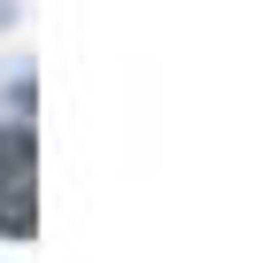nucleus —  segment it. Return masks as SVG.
<instances>
[{
	"mask_svg": "<svg viewBox=\"0 0 255 263\" xmlns=\"http://www.w3.org/2000/svg\"><path fill=\"white\" fill-rule=\"evenodd\" d=\"M0 232H31V140L0 132Z\"/></svg>",
	"mask_w": 255,
	"mask_h": 263,
	"instance_id": "f257e3e1",
	"label": "nucleus"
}]
</instances>
